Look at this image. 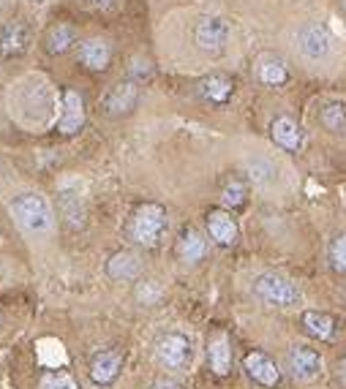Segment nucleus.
<instances>
[{"instance_id": "nucleus-1", "label": "nucleus", "mask_w": 346, "mask_h": 389, "mask_svg": "<svg viewBox=\"0 0 346 389\" xmlns=\"http://www.w3.org/2000/svg\"><path fill=\"white\" fill-rule=\"evenodd\" d=\"M169 229V218H166V210L161 205H140L131 215V224H128V237L142 248H156L163 240Z\"/></svg>"}, {"instance_id": "nucleus-2", "label": "nucleus", "mask_w": 346, "mask_h": 389, "mask_svg": "<svg viewBox=\"0 0 346 389\" xmlns=\"http://www.w3.org/2000/svg\"><path fill=\"white\" fill-rule=\"evenodd\" d=\"M11 212L33 234H49L52 226H55V218H52V210L47 205V199L41 193H33V191H25L20 196H14L11 199Z\"/></svg>"}, {"instance_id": "nucleus-3", "label": "nucleus", "mask_w": 346, "mask_h": 389, "mask_svg": "<svg viewBox=\"0 0 346 389\" xmlns=\"http://www.w3.org/2000/svg\"><path fill=\"white\" fill-rule=\"evenodd\" d=\"M295 46L306 60H327L333 55V33L325 22H303L295 33Z\"/></svg>"}, {"instance_id": "nucleus-4", "label": "nucleus", "mask_w": 346, "mask_h": 389, "mask_svg": "<svg viewBox=\"0 0 346 389\" xmlns=\"http://www.w3.org/2000/svg\"><path fill=\"white\" fill-rule=\"evenodd\" d=\"M156 362L169 373H178L191 365V343L180 332H166L156 340Z\"/></svg>"}, {"instance_id": "nucleus-5", "label": "nucleus", "mask_w": 346, "mask_h": 389, "mask_svg": "<svg viewBox=\"0 0 346 389\" xmlns=\"http://www.w3.org/2000/svg\"><path fill=\"white\" fill-rule=\"evenodd\" d=\"M229 36H232V27L224 17H202L194 27V44L199 46V52L210 55V58L224 52Z\"/></svg>"}, {"instance_id": "nucleus-6", "label": "nucleus", "mask_w": 346, "mask_h": 389, "mask_svg": "<svg viewBox=\"0 0 346 389\" xmlns=\"http://www.w3.org/2000/svg\"><path fill=\"white\" fill-rule=\"evenodd\" d=\"M254 294L267 302V305L276 307H289L297 302V288L292 281H286L284 275H276V272H265L254 281Z\"/></svg>"}, {"instance_id": "nucleus-7", "label": "nucleus", "mask_w": 346, "mask_h": 389, "mask_svg": "<svg viewBox=\"0 0 346 389\" xmlns=\"http://www.w3.org/2000/svg\"><path fill=\"white\" fill-rule=\"evenodd\" d=\"M243 368H245V373L251 376L254 384H259V387H265V389L278 387V381H281V370H278V365L267 357L265 351H251V354H245Z\"/></svg>"}, {"instance_id": "nucleus-8", "label": "nucleus", "mask_w": 346, "mask_h": 389, "mask_svg": "<svg viewBox=\"0 0 346 389\" xmlns=\"http://www.w3.org/2000/svg\"><path fill=\"white\" fill-rule=\"evenodd\" d=\"M137 101H140V84L134 79H128V82H118L106 93L104 109H106L109 117H123V115H128L137 106Z\"/></svg>"}, {"instance_id": "nucleus-9", "label": "nucleus", "mask_w": 346, "mask_h": 389, "mask_svg": "<svg viewBox=\"0 0 346 389\" xmlns=\"http://www.w3.org/2000/svg\"><path fill=\"white\" fill-rule=\"evenodd\" d=\"M289 370L300 381H316L322 376V357L308 346H295L289 351Z\"/></svg>"}, {"instance_id": "nucleus-10", "label": "nucleus", "mask_w": 346, "mask_h": 389, "mask_svg": "<svg viewBox=\"0 0 346 389\" xmlns=\"http://www.w3.org/2000/svg\"><path fill=\"white\" fill-rule=\"evenodd\" d=\"M207 231H210V240L221 248H232L237 243V221L226 212V210H210L207 212Z\"/></svg>"}, {"instance_id": "nucleus-11", "label": "nucleus", "mask_w": 346, "mask_h": 389, "mask_svg": "<svg viewBox=\"0 0 346 389\" xmlns=\"http://www.w3.org/2000/svg\"><path fill=\"white\" fill-rule=\"evenodd\" d=\"M85 125V98L77 90H63V112L61 120H58V128L63 134H77Z\"/></svg>"}, {"instance_id": "nucleus-12", "label": "nucleus", "mask_w": 346, "mask_h": 389, "mask_svg": "<svg viewBox=\"0 0 346 389\" xmlns=\"http://www.w3.org/2000/svg\"><path fill=\"white\" fill-rule=\"evenodd\" d=\"M123 370V354L121 351H101L90 362V381L99 387H109Z\"/></svg>"}, {"instance_id": "nucleus-13", "label": "nucleus", "mask_w": 346, "mask_h": 389, "mask_svg": "<svg viewBox=\"0 0 346 389\" xmlns=\"http://www.w3.org/2000/svg\"><path fill=\"white\" fill-rule=\"evenodd\" d=\"M270 136H273V142L278 144L281 150L286 153H297L300 147H303V131H300V125L295 123L292 117H276L273 123H270Z\"/></svg>"}, {"instance_id": "nucleus-14", "label": "nucleus", "mask_w": 346, "mask_h": 389, "mask_svg": "<svg viewBox=\"0 0 346 389\" xmlns=\"http://www.w3.org/2000/svg\"><path fill=\"white\" fill-rule=\"evenodd\" d=\"M140 272H142L140 256L131 253V250H118V253H112L109 262H106V275H109L112 281H121V283H128V281L140 278Z\"/></svg>"}, {"instance_id": "nucleus-15", "label": "nucleus", "mask_w": 346, "mask_h": 389, "mask_svg": "<svg viewBox=\"0 0 346 389\" xmlns=\"http://www.w3.org/2000/svg\"><path fill=\"white\" fill-rule=\"evenodd\" d=\"M197 93L202 96L204 101L216 103V106H221L232 98V93H235V82L226 77V74H210V77H204L197 82Z\"/></svg>"}, {"instance_id": "nucleus-16", "label": "nucleus", "mask_w": 346, "mask_h": 389, "mask_svg": "<svg viewBox=\"0 0 346 389\" xmlns=\"http://www.w3.org/2000/svg\"><path fill=\"white\" fill-rule=\"evenodd\" d=\"M30 44V30L25 22H8L3 30H0V55L6 58H17L27 49Z\"/></svg>"}, {"instance_id": "nucleus-17", "label": "nucleus", "mask_w": 346, "mask_h": 389, "mask_svg": "<svg viewBox=\"0 0 346 389\" xmlns=\"http://www.w3.org/2000/svg\"><path fill=\"white\" fill-rule=\"evenodd\" d=\"M112 60V46L106 39H87L80 44V63L90 71H104Z\"/></svg>"}, {"instance_id": "nucleus-18", "label": "nucleus", "mask_w": 346, "mask_h": 389, "mask_svg": "<svg viewBox=\"0 0 346 389\" xmlns=\"http://www.w3.org/2000/svg\"><path fill=\"white\" fill-rule=\"evenodd\" d=\"M257 79L267 87H281L289 82V68L278 55H262L257 60Z\"/></svg>"}, {"instance_id": "nucleus-19", "label": "nucleus", "mask_w": 346, "mask_h": 389, "mask_svg": "<svg viewBox=\"0 0 346 389\" xmlns=\"http://www.w3.org/2000/svg\"><path fill=\"white\" fill-rule=\"evenodd\" d=\"M204 253H207V243H204L202 234L197 229H185L183 234H180V240H178V256H180V262L197 264V262L204 259Z\"/></svg>"}, {"instance_id": "nucleus-20", "label": "nucleus", "mask_w": 346, "mask_h": 389, "mask_svg": "<svg viewBox=\"0 0 346 389\" xmlns=\"http://www.w3.org/2000/svg\"><path fill=\"white\" fill-rule=\"evenodd\" d=\"M44 44H47V52L49 55H63V52H68L77 44V30L71 25H66V22H58V25H52L47 30Z\"/></svg>"}, {"instance_id": "nucleus-21", "label": "nucleus", "mask_w": 346, "mask_h": 389, "mask_svg": "<svg viewBox=\"0 0 346 389\" xmlns=\"http://www.w3.org/2000/svg\"><path fill=\"white\" fill-rule=\"evenodd\" d=\"M303 329H306L311 338H319V340H333V338H335V319H333V316H327V313L308 310V313H303Z\"/></svg>"}, {"instance_id": "nucleus-22", "label": "nucleus", "mask_w": 346, "mask_h": 389, "mask_svg": "<svg viewBox=\"0 0 346 389\" xmlns=\"http://www.w3.org/2000/svg\"><path fill=\"white\" fill-rule=\"evenodd\" d=\"M210 370L216 373V376H226L229 370H232V348H229V340H226V335H218V338H213V343H210Z\"/></svg>"}, {"instance_id": "nucleus-23", "label": "nucleus", "mask_w": 346, "mask_h": 389, "mask_svg": "<svg viewBox=\"0 0 346 389\" xmlns=\"http://www.w3.org/2000/svg\"><path fill=\"white\" fill-rule=\"evenodd\" d=\"M319 123L325 125L327 131H333V134H341V131L346 128V103L344 101H327L325 106H322Z\"/></svg>"}, {"instance_id": "nucleus-24", "label": "nucleus", "mask_w": 346, "mask_h": 389, "mask_svg": "<svg viewBox=\"0 0 346 389\" xmlns=\"http://www.w3.org/2000/svg\"><path fill=\"white\" fill-rule=\"evenodd\" d=\"M245 199H248V188H245L243 180H229V183L221 188V205L229 207V210L243 207Z\"/></svg>"}, {"instance_id": "nucleus-25", "label": "nucleus", "mask_w": 346, "mask_h": 389, "mask_svg": "<svg viewBox=\"0 0 346 389\" xmlns=\"http://www.w3.org/2000/svg\"><path fill=\"white\" fill-rule=\"evenodd\" d=\"M61 210H63V215L68 218V224L82 226V218H85V210H82L80 196H74V193H63V196H61Z\"/></svg>"}, {"instance_id": "nucleus-26", "label": "nucleus", "mask_w": 346, "mask_h": 389, "mask_svg": "<svg viewBox=\"0 0 346 389\" xmlns=\"http://www.w3.org/2000/svg\"><path fill=\"white\" fill-rule=\"evenodd\" d=\"M39 389H80V384L68 373H47L41 376Z\"/></svg>"}, {"instance_id": "nucleus-27", "label": "nucleus", "mask_w": 346, "mask_h": 389, "mask_svg": "<svg viewBox=\"0 0 346 389\" xmlns=\"http://www.w3.org/2000/svg\"><path fill=\"white\" fill-rule=\"evenodd\" d=\"M330 264L338 272H346V234H338L330 245Z\"/></svg>"}, {"instance_id": "nucleus-28", "label": "nucleus", "mask_w": 346, "mask_h": 389, "mask_svg": "<svg viewBox=\"0 0 346 389\" xmlns=\"http://www.w3.org/2000/svg\"><path fill=\"white\" fill-rule=\"evenodd\" d=\"M159 286H156V281H142L140 283V288H137V297H140V302H144V305H153L156 300H159Z\"/></svg>"}, {"instance_id": "nucleus-29", "label": "nucleus", "mask_w": 346, "mask_h": 389, "mask_svg": "<svg viewBox=\"0 0 346 389\" xmlns=\"http://www.w3.org/2000/svg\"><path fill=\"white\" fill-rule=\"evenodd\" d=\"M131 74H134V77H150L153 68H150V63L142 60V58H134V60H131Z\"/></svg>"}, {"instance_id": "nucleus-30", "label": "nucleus", "mask_w": 346, "mask_h": 389, "mask_svg": "<svg viewBox=\"0 0 346 389\" xmlns=\"http://www.w3.org/2000/svg\"><path fill=\"white\" fill-rule=\"evenodd\" d=\"M90 3H93V6H99V8H109L115 0H90Z\"/></svg>"}, {"instance_id": "nucleus-31", "label": "nucleus", "mask_w": 346, "mask_h": 389, "mask_svg": "<svg viewBox=\"0 0 346 389\" xmlns=\"http://www.w3.org/2000/svg\"><path fill=\"white\" fill-rule=\"evenodd\" d=\"M36 3H47V0H36Z\"/></svg>"}, {"instance_id": "nucleus-32", "label": "nucleus", "mask_w": 346, "mask_h": 389, "mask_svg": "<svg viewBox=\"0 0 346 389\" xmlns=\"http://www.w3.org/2000/svg\"><path fill=\"white\" fill-rule=\"evenodd\" d=\"M0 321H3V316H0Z\"/></svg>"}]
</instances>
